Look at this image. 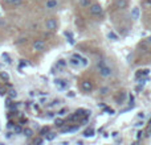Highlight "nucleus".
Wrapping results in <instances>:
<instances>
[{"instance_id":"obj_14","label":"nucleus","mask_w":151,"mask_h":145,"mask_svg":"<svg viewBox=\"0 0 151 145\" xmlns=\"http://www.w3.org/2000/svg\"><path fill=\"white\" fill-rule=\"evenodd\" d=\"M23 135L25 136V137H32V136H33V131H32L31 128H25V129L23 131Z\"/></svg>"},{"instance_id":"obj_5","label":"nucleus","mask_w":151,"mask_h":145,"mask_svg":"<svg viewBox=\"0 0 151 145\" xmlns=\"http://www.w3.org/2000/svg\"><path fill=\"white\" fill-rule=\"evenodd\" d=\"M114 5H115V8H117V9L125 11V9H127V8H129V0H115Z\"/></svg>"},{"instance_id":"obj_6","label":"nucleus","mask_w":151,"mask_h":145,"mask_svg":"<svg viewBox=\"0 0 151 145\" xmlns=\"http://www.w3.org/2000/svg\"><path fill=\"white\" fill-rule=\"evenodd\" d=\"M130 16L133 20H139V17H141V9H139V7H133L131 8V12H130Z\"/></svg>"},{"instance_id":"obj_13","label":"nucleus","mask_w":151,"mask_h":145,"mask_svg":"<svg viewBox=\"0 0 151 145\" xmlns=\"http://www.w3.org/2000/svg\"><path fill=\"white\" fill-rule=\"evenodd\" d=\"M94 135H96V131H94L93 128H88V129L83 131V136H85V137H93Z\"/></svg>"},{"instance_id":"obj_29","label":"nucleus","mask_w":151,"mask_h":145,"mask_svg":"<svg viewBox=\"0 0 151 145\" xmlns=\"http://www.w3.org/2000/svg\"><path fill=\"white\" fill-rule=\"evenodd\" d=\"M147 42H149V44H151V36L147 37Z\"/></svg>"},{"instance_id":"obj_10","label":"nucleus","mask_w":151,"mask_h":145,"mask_svg":"<svg viewBox=\"0 0 151 145\" xmlns=\"http://www.w3.org/2000/svg\"><path fill=\"white\" fill-rule=\"evenodd\" d=\"M69 63H70L72 66H74V68H78V66H81L82 63H81V60L77 57H74V55H72L70 60H69Z\"/></svg>"},{"instance_id":"obj_8","label":"nucleus","mask_w":151,"mask_h":145,"mask_svg":"<svg viewBox=\"0 0 151 145\" xmlns=\"http://www.w3.org/2000/svg\"><path fill=\"white\" fill-rule=\"evenodd\" d=\"M58 5V0H47L45 1V8L47 9H55Z\"/></svg>"},{"instance_id":"obj_26","label":"nucleus","mask_w":151,"mask_h":145,"mask_svg":"<svg viewBox=\"0 0 151 145\" xmlns=\"http://www.w3.org/2000/svg\"><path fill=\"white\" fill-rule=\"evenodd\" d=\"M66 111H68V109H66V108L61 109V111H60V112H58V115H64V114H65V112H66Z\"/></svg>"},{"instance_id":"obj_25","label":"nucleus","mask_w":151,"mask_h":145,"mask_svg":"<svg viewBox=\"0 0 151 145\" xmlns=\"http://www.w3.org/2000/svg\"><path fill=\"white\" fill-rule=\"evenodd\" d=\"M58 65H60V66H63V68H64V66H65V65H66L65 60H60V62H58Z\"/></svg>"},{"instance_id":"obj_21","label":"nucleus","mask_w":151,"mask_h":145,"mask_svg":"<svg viewBox=\"0 0 151 145\" xmlns=\"http://www.w3.org/2000/svg\"><path fill=\"white\" fill-rule=\"evenodd\" d=\"M44 143V141H42V139L40 137V139H35L33 140V144H42Z\"/></svg>"},{"instance_id":"obj_9","label":"nucleus","mask_w":151,"mask_h":145,"mask_svg":"<svg viewBox=\"0 0 151 145\" xmlns=\"http://www.w3.org/2000/svg\"><path fill=\"white\" fill-rule=\"evenodd\" d=\"M55 83H56V86H57L60 90H65V88L68 87V82L64 80V79H56Z\"/></svg>"},{"instance_id":"obj_23","label":"nucleus","mask_w":151,"mask_h":145,"mask_svg":"<svg viewBox=\"0 0 151 145\" xmlns=\"http://www.w3.org/2000/svg\"><path fill=\"white\" fill-rule=\"evenodd\" d=\"M145 117H146V114H145V112H139L138 119H145Z\"/></svg>"},{"instance_id":"obj_22","label":"nucleus","mask_w":151,"mask_h":145,"mask_svg":"<svg viewBox=\"0 0 151 145\" xmlns=\"http://www.w3.org/2000/svg\"><path fill=\"white\" fill-rule=\"evenodd\" d=\"M142 137H143V131H138V133H137V139L139 140V139H142Z\"/></svg>"},{"instance_id":"obj_18","label":"nucleus","mask_w":151,"mask_h":145,"mask_svg":"<svg viewBox=\"0 0 151 145\" xmlns=\"http://www.w3.org/2000/svg\"><path fill=\"white\" fill-rule=\"evenodd\" d=\"M0 77H1L3 79H5V80H9V75H8L7 72H4V71H0Z\"/></svg>"},{"instance_id":"obj_3","label":"nucleus","mask_w":151,"mask_h":145,"mask_svg":"<svg viewBox=\"0 0 151 145\" xmlns=\"http://www.w3.org/2000/svg\"><path fill=\"white\" fill-rule=\"evenodd\" d=\"M58 28V23H57V20L56 18H48L47 21H45V29L47 31H49V32H52V31H56V29Z\"/></svg>"},{"instance_id":"obj_4","label":"nucleus","mask_w":151,"mask_h":145,"mask_svg":"<svg viewBox=\"0 0 151 145\" xmlns=\"http://www.w3.org/2000/svg\"><path fill=\"white\" fill-rule=\"evenodd\" d=\"M32 46H33L35 52H41V50L45 49V42L42 41V40H35Z\"/></svg>"},{"instance_id":"obj_12","label":"nucleus","mask_w":151,"mask_h":145,"mask_svg":"<svg viewBox=\"0 0 151 145\" xmlns=\"http://www.w3.org/2000/svg\"><path fill=\"white\" fill-rule=\"evenodd\" d=\"M91 0H78V4H80L81 8H89L91 4Z\"/></svg>"},{"instance_id":"obj_15","label":"nucleus","mask_w":151,"mask_h":145,"mask_svg":"<svg viewBox=\"0 0 151 145\" xmlns=\"http://www.w3.org/2000/svg\"><path fill=\"white\" fill-rule=\"evenodd\" d=\"M149 74H150V70L149 69H145V70H139V72L137 74V77H141V75L143 77V75H149Z\"/></svg>"},{"instance_id":"obj_2","label":"nucleus","mask_w":151,"mask_h":145,"mask_svg":"<svg viewBox=\"0 0 151 145\" xmlns=\"http://www.w3.org/2000/svg\"><path fill=\"white\" fill-rule=\"evenodd\" d=\"M89 12L91 16H102L104 15V8L99 3H91L89 7Z\"/></svg>"},{"instance_id":"obj_24","label":"nucleus","mask_w":151,"mask_h":145,"mask_svg":"<svg viewBox=\"0 0 151 145\" xmlns=\"http://www.w3.org/2000/svg\"><path fill=\"white\" fill-rule=\"evenodd\" d=\"M56 137V133H48V139H49V140H52V139H55Z\"/></svg>"},{"instance_id":"obj_11","label":"nucleus","mask_w":151,"mask_h":145,"mask_svg":"<svg viewBox=\"0 0 151 145\" xmlns=\"http://www.w3.org/2000/svg\"><path fill=\"white\" fill-rule=\"evenodd\" d=\"M107 38L109 40H111V41H119V36H118L117 33H115L114 31H110L109 33H107Z\"/></svg>"},{"instance_id":"obj_7","label":"nucleus","mask_w":151,"mask_h":145,"mask_svg":"<svg viewBox=\"0 0 151 145\" xmlns=\"http://www.w3.org/2000/svg\"><path fill=\"white\" fill-rule=\"evenodd\" d=\"M81 87H82L83 91H86V92H90V91L93 90V83H91L90 80H83V82L81 83Z\"/></svg>"},{"instance_id":"obj_28","label":"nucleus","mask_w":151,"mask_h":145,"mask_svg":"<svg viewBox=\"0 0 151 145\" xmlns=\"http://www.w3.org/2000/svg\"><path fill=\"white\" fill-rule=\"evenodd\" d=\"M146 4L147 5H149V7L151 8V0H146Z\"/></svg>"},{"instance_id":"obj_16","label":"nucleus","mask_w":151,"mask_h":145,"mask_svg":"<svg viewBox=\"0 0 151 145\" xmlns=\"http://www.w3.org/2000/svg\"><path fill=\"white\" fill-rule=\"evenodd\" d=\"M109 91H110L109 87H101V88H99V94H101V95H106Z\"/></svg>"},{"instance_id":"obj_17","label":"nucleus","mask_w":151,"mask_h":145,"mask_svg":"<svg viewBox=\"0 0 151 145\" xmlns=\"http://www.w3.org/2000/svg\"><path fill=\"white\" fill-rule=\"evenodd\" d=\"M7 3H9L11 5H19L21 4V0H5Z\"/></svg>"},{"instance_id":"obj_1","label":"nucleus","mask_w":151,"mask_h":145,"mask_svg":"<svg viewBox=\"0 0 151 145\" xmlns=\"http://www.w3.org/2000/svg\"><path fill=\"white\" fill-rule=\"evenodd\" d=\"M97 69H98V74L102 78H110L113 75V69L110 66H107L105 62H98Z\"/></svg>"},{"instance_id":"obj_27","label":"nucleus","mask_w":151,"mask_h":145,"mask_svg":"<svg viewBox=\"0 0 151 145\" xmlns=\"http://www.w3.org/2000/svg\"><path fill=\"white\" fill-rule=\"evenodd\" d=\"M16 132H23V129H21V127H16Z\"/></svg>"},{"instance_id":"obj_19","label":"nucleus","mask_w":151,"mask_h":145,"mask_svg":"<svg viewBox=\"0 0 151 145\" xmlns=\"http://www.w3.org/2000/svg\"><path fill=\"white\" fill-rule=\"evenodd\" d=\"M143 124H145L143 119H142V120H141V119H139V120H138V122H137V123H135V127H137V128H141V127H143Z\"/></svg>"},{"instance_id":"obj_20","label":"nucleus","mask_w":151,"mask_h":145,"mask_svg":"<svg viewBox=\"0 0 151 145\" xmlns=\"http://www.w3.org/2000/svg\"><path fill=\"white\" fill-rule=\"evenodd\" d=\"M8 94H9L11 98H16V96H17V94H16V91H15V90H11Z\"/></svg>"}]
</instances>
